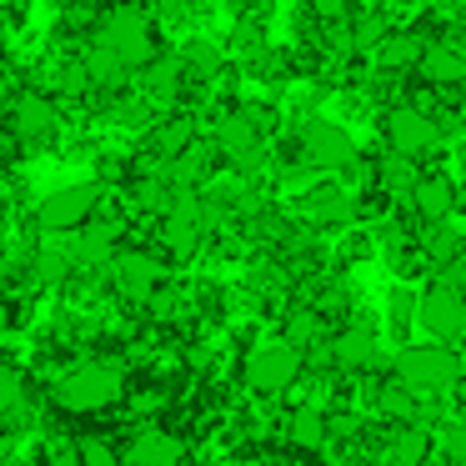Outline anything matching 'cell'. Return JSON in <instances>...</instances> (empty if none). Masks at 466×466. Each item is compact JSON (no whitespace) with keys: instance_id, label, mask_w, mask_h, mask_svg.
Wrapping results in <instances>:
<instances>
[{"instance_id":"cell-21","label":"cell","mask_w":466,"mask_h":466,"mask_svg":"<svg viewBox=\"0 0 466 466\" xmlns=\"http://www.w3.org/2000/svg\"><path fill=\"white\" fill-rule=\"evenodd\" d=\"M426 456H431L426 426H396V436L386 441V466H426Z\"/></svg>"},{"instance_id":"cell-8","label":"cell","mask_w":466,"mask_h":466,"mask_svg":"<svg viewBox=\"0 0 466 466\" xmlns=\"http://www.w3.org/2000/svg\"><path fill=\"white\" fill-rule=\"evenodd\" d=\"M441 141V126H436V116H426L421 106H396L391 116H386V146H391L396 156H426L431 146Z\"/></svg>"},{"instance_id":"cell-14","label":"cell","mask_w":466,"mask_h":466,"mask_svg":"<svg viewBox=\"0 0 466 466\" xmlns=\"http://www.w3.org/2000/svg\"><path fill=\"white\" fill-rule=\"evenodd\" d=\"M301 211L311 216L316 226H346V221H356V201H351V191H346V186H336V181L311 186V191L301 196Z\"/></svg>"},{"instance_id":"cell-4","label":"cell","mask_w":466,"mask_h":466,"mask_svg":"<svg viewBox=\"0 0 466 466\" xmlns=\"http://www.w3.org/2000/svg\"><path fill=\"white\" fill-rule=\"evenodd\" d=\"M101 46L126 66V71H141V66H151L156 35H151V21H146V11H136V5H121V11H111V15H106V25H101Z\"/></svg>"},{"instance_id":"cell-29","label":"cell","mask_w":466,"mask_h":466,"mask_svg":"<svg viewBox=\"0 0 466 466\" xmlns=\"http://www.w3.org/2000/svg\"><path fill=\"white\" fill-rule=\"evenodd\" d=\"M441 281H446V286H456V291H466V251L456 256V261H446V266H441Z\"/></svg>"},{"instance_id":"cell-2","label":"cell","mask_w":466,"mask_h":466,"mask_svg":"<svg viewBox=\"0 0 466 466\" xmlns=\"http://www.w3.org/2000/svg\"><path fill=\"white\" fill-rule=\"evenodd\" d=\"M301 371H306V351L296 341H261L251 356H246V366H241V376H246V386H251L256 396H281V391H291L296 381H301Z\"/></svg>"},{"instance_id":"cell-3","label":"cell","mask_w":466,"mask_h":466,"mask_svg":"<svg viewBox=\"0 0 466 466\" xmlns=\"http://www.w3.org/2000/svg\"><path fill=\"white\" fill-rule=\"evenodd\" d=\"M121 401V371L111 361H81L56 381V406L61 411H101Z\"/></svg>"},{"instance_id":"cell-31","label":"cell","mask_w":466,"mask_h":466,"mask_svg":"<svg viewBox=\"0 0 466 466\" xmlns=\"http://www.w3.org/2000/svg\"><path fill=\"white\" fill-rule=\"evenodd\" d=\"M71 466H81V461H71Z\"/></svg>"},{"instance_id":"cell-1","label":"cell","mask_w":466,"mask_h":466,"mask_svg":"<svg viewBox=\"0 0 466 466\" xmlns=\"http://www.w3.org/2000/svg\"><path fill=\"white\" fill-rule=\"evenodd\" d=\"M461 366L466 361L446 341H431V346H406L391 371H396V381L411 386L416 396H436V391H451V386L461 381Z\"/></svg>"},{"instance_id":"cell-28","label":"cell","mask_w":466,"mask_h":466,"mask_svg":"<svg viewBox=\"0 0 466 466\" xmlns=\"http://www.w3.org/2000/svg\"><path fill=\"white\" fill-rule=\"evenodd\" d=\"M15 401H21V376H15V371H0V416L11 411Z\"/></svg>"},{"instance_id":"cell-9","label":"cell","mask_w":466,"mask_h":466,"mask_svg":"<svg viewBox=\"0 0 466 466\" xmlns=\"http://www.w3.org/2000/svg\"><path fill=\"white\" fill-rule=\"evenodd\" d=\"M206 221H211V216H206V206L196 201V196H176L171 201V211L161 216V241H166V251L171 256H196V246H201V236H206Z\"/></svg>"},{"instance_id":"cell-11","label":"cell","mask_w":466,"mask_h":466,"mask_svg":"<svg viewBox=\"0 0 466 466\" xmlns=\"http://www.w3.org/2000/svg\"><path fill=\"white\" fill-rule=\"evenodd\" d=\"M116 236H121V221H101V216H91V221L81 226V231H71V256L81 271H96V266H111L116 261Z\"/></svg>"},{"instance_id":"cell-5","label":"cell","mask_w":466,"mask_h":466,"mask_svg":"<svg viewBox=\"0 0 466 466\" xmlns=\"http://www.w3.org/2000/svg\"><path fill=\"white\" fill-rule=\"evenodd\" d=\"M96 211H101V186H96V181H76V186H61V191L46 196L35 216H41V231L71 236V231H81Z\"/></svg>"},{"instance_id":"cell-20","label":"cell","mask_w":466,"mask_h":466,"mask_svg":"<svg viewBox=\"0 0 466 466\" xmlns=\"http://www.w3.org/2000/svg\"><path fill=\"white\" fill-rule=\"evenodd\" d=\"M421 51H426L421 35L391 31V35H381V46H376V66H381V71H411V66H421Z\"/></svg>"},{"instance_id":"cell-18","label":"cell","mask_w":466,"mask_h":466,"mask_svg":"<svg viewBox=\"0 0 466 466\" xmlns=\"http://www.w3.org/2000/svg\"><path fill=\"white\" fill-rule=\"evenodd\" d=\"M216 146H221L231 161H256V156H261V126H256L246 111H236V116H226V121H221Z\"/></svg>"},{"instance_id":"cell-15","label":"cell","mask_w":466,"mask_h":466,"mask_svg":"<svg viewBox=\"0 0 466 466\" xmlns=\"http://www.w3.org/2000/svg\"><path fill=\"white\" fill-rule=\"evenodd\" d=\"M411 211L421 216L426 226L451 221V211H456V186L446 181V176H421V181L411 186Z\"/></svg>"},{"instance_id":"cell-7","label":"cell","mask_w":466,"mask_h":466,"mask_svg":"<svg viewBox=\"0 0 466 466\" xmlns=\"http://www.w3.org/2000/svg\"><path fill=\"white\" fill-rule=\"evenodd\" d=\"M301 146H306V161H311L316 171L341 176V171H351V166H356V136L346 131L341 121H326V116L306 121Z\"/></svg>"},{"instance_id":"cell-10","label":"cell","mask_w":466,"mask_h":466,"mask_svg":"<svg viewBox=\"0 0 466 466\" xmlns=\"http://www.w3.org/2000/svg\"><path fill=\"white\" fill-rule=\"evenodd\" d=\"M111 276H116V291L131 296V301H151L166 286V266L156 261L151 251H116Z\"/></svg>"},{"instance_id":"cell-17","label":"cell","mask_w":466,"mask_h":466,"mask_svg":"<svg viewBox=\"0 0 466 466\" xmlns=\"http://www.w3.org/2000/svg\"><path fill=\"white\" fill-rule=\"evenodd\" d=\"M286 441H291L296 451H321V446L331 441V416H326L316 401L296 406V411L286 416Z\"/></svg>"},{"instance_id":"cell-24","label":"cell","mask_w":466,"mask_h":466,"mask_svg":"<svg viewBox=\"0 0 466 466\" xmlns=\"http://www.w3.org/2000/svg\"><path fill=\"white\" fill-rule=\"evenodd\" d=\"M76 461L81 466H121V456L111 451L106 436H81V441H76Z\"/></svg>"},{"instance_id":"cell-27","label":"cell","mask_w":466,"mask_h":466,"mask_svg":"<svg viewBox=\"0 0 466 466\" xmlns=\"http://www.w3.org/2000/svg\"><path fill=\"white\" fill-rule=\"evenodd\" d=\"M441 451L451 456V461H466V416H456V421L441 426Z\"/></svg>"},{"instance_id":"cell-25","label":"cell","mask_w":466,"mask_h":466,"mask_svg":"<svg viewBox=\"0 0 466 466\" xmlns=\"http://www.w3.org/2000/svg\"><path fill=\"white\" fill-rule=\"evenodd\" d=\"M321 316H311V311H301V316H291V321H286V341H296L306 351V346H316L321 341Z\"/></svg>"},{"instance_id":"cell-6","label":"cell","mask_w":466,"mask_h":466,"mask_svg":"<svg viewBox=\"0 0 466 466\" xmlns=\"http://www.w3.org/2000/svg\"><path fill=\"white\" fill-rule=\"evenodd\" d=\"M416 321H421V331L431 336V341H466V291H456V286H431V291L416 301Z\"/></svg>"},{"instance_id":"cell-22","label":"cell","mask_w":466,"mask_h":466,"mask_svg":"<svg viewBox=\"0 0 466 466\" xmlns=\"http://www.w3.org/2000/svg\"><path fill=\"white\" fill-rule=\"evenodd\" d=\"M196 146V121H186V116H171V121L156 131V151H161V161H176L181 151H191Z\"/></svg>"},{"instance_id":"cell-12","label":"cell","mask_w":466,"mask_h":466,"mask_svg":"<svg viewBox=\"0 0 466 466\" xmlns=\"http://www.w3.org/2000/svg\"><path fill=\"white\" fill-rule=\"evenodd\" d=\"M416 71H421V81L436 86V91H461L466 86V51H456L451 41H426Z\"/></svg>"},{"instance_id":"cell-30","label":"cell","mask_w":466,"mask_h":466,"mask_svg":"<svg viewBox=\"0 0 466 466\" xmlns=\"http://www.w3.org/2000/svg\"><path fill=\"white\" fill-rule=\"evenodd\" d=\"M311 11L321 21H336V15H346V0H311Z\"/></svg>"},{"instance_id":"cell-16","label":"cell","mask_w":466,"mask_h":466,"mask_svg":"<svg viewBox=\"0 0 466 466\" xmlns=\"http://www.w3.org/2000/svg\"><path fill=\"white\" fill-rule=\"evenodd\" d=\"M11 131L21 136V141H46V136H56V106L46 101L41 91H25L21 101L11 106Z\"/></svg>"},{"instance_id":"cell-23","label":"cell","mask_w":466,"mask_h":466,"mask_svg":"<svg viewBox=\"0 0 466 466\" xmlns=\"http://www.w3.org/2000/svg\"><path fill=\"white\" fill-rule=\"evenodd\" d=\"M376 181H381V191H396V196H411V186L421 181V176L411 171V156H386L381 166H376Z\"/></svg>"},{"instance_id":"cell-26","label":"cell","mask_w":466,"mask_h":466,"mask_svg":"<svg viewBox=\"0 0 466 466\" xmlns=\"http://www.w3.org/2000/svg\"><path fill=\"white\" fill-rule=\"evenodd\" d=\"M426 256H431L436 266H446V261L461 256V241H456L451 231H441V226H431V236H426Z\"/></svg>"},{"instance_id":"cell-19","label":"cell","mask_w":466,"mask_h":466,"mask_svg":"<svg viewBox=\"0 0 466 466\" xmlns=\"http://www.w3.org/2000/svg\"><path fill=\"white\" fill-rule=\"evenodd\" d=\"M186 456V446L171 431H141L126 451V466H176Z\"/></svg>"},{"instance_id":"cell-13","label":"cell","mask_w":466,"mask_h":466,"mask_svg":"<svg viewBox=\"0 0 466 466\" xmlns=\"http://www.w3.org/2000/svg\"><path fill=\"white\" fill-rule=\"evenodd\" d=\"M376 351H381V336H376L371 321H351L331 336V361L346 366V371H366L376 361Z\"/></svg>"}]
</instances>
